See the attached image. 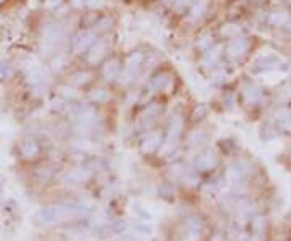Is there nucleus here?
<instances>
[{
    "instance_id": "obj_1",
    "label": "nucleus",
    "mask_w": 291,
    "mask_h": 241,
    "mask_svg": "<svg viewBox=\"0 0 291 241\" xmlns=\"http://www.w3.org/2000/svg\"><path fill=\"white\" fill-rule=\"evenodd\" d=\"M144 62H146V52L144 50L136 49L133 52H129L128 57L121 63V73L118 78V83H121L123 86L133 84L136 80H138L141 71L144 70Z\"/></svg>"
},
{
    "instance_id": "obj_2",
    "label": "nucleus",
    "mask_w": 291,
    "mask_h": 241,
    "mask_svg": "<svg viewBox=\"0 0 291 241\" xmlns=\"http://www.w3.org/2000/svg\"><path fill=\"white\" fill-rule=\"evenodd\" d=\"M183 129H185V120L181 115H173L170 123H168V129L164 136V142H162V147L159 154L160 155H168L170 152H173L175 149L178 147L180 141H181V136H183Z\"/></svg>"
},
{
    "instance_id": "obj_3",
    "label": "nucleus",
    "mask_w": 291,
    "mask_h": 241,
    "mask_svg": "<svg viewBox=\"0 0 291 241\" xmlns=\"http://www.w3.org/2000/svg\"><path fill=\"white\" fill-rule=\"evenodd\" d=\"M65 26L57 21V19H50V21H45L41 28V41L47 49L52 50V54L55 52V49L65 41Z\"/></svg>"
},
{
    "instance_id": "obj_4",
    "label": "nucleus",
    "mask_w": 291,
    "mask_h": 241,
    "mask_svg": "<svg viewBox=\"0 0 291 241\" xmlns=\"http://www.w3.org/2000/svg\"><path fill=\"white\" fill-rule=\"evenodd\" d=\"M251 49V37L238 36L231 41H226L223 45V57L228 62H239L248 55V52Z\"/></svg>"
},
{
    "instance_id": "obj_5",
    "label": "nucleus",
    "mask_w": 291,
    "mask_h": 241,
    "mask_svg": "<svg viewBox=\"0 0 291 241\" xmlns=\"http://www.w3.org/2000/svg\"><path fill=\"white\" fill-rule=\"evenodd\" d=\"M97 39H99V34L93 29V28H83L80 31H76L73 37L70 41V50L71 54L76 55H84L89 50V47L93 45Z\"/></svg>"
},
{
    "instance_id": "obj_6",
    "label": "nucleus",
    "mask_w": 291,
    "mask_h": 241,
    "mask_svg": "<svg viewBox=\"0 0 291 241\" xmlns=\"http://www.w3.org/2000/svg\"><path fill=\"white\" fill-rule=\"evenodd\" d=\"M121 60L116 55H108L105 60L99 65V75L105 84L118 83V78L121 73Z\"/></svg>"
},
{
    "instance_id": "obj_7",
    "label": "nucleus",
    "mask_w": 291,
    "mask_h": 241,
    "mask_svg": "<svg viewBox=\"0 0 291 241\" xmlns=\"http://www.w3.org/2000/svg\"><path fill=\"white\" fill-rule=\"evenodd\" d=\"M108 55H110L108 39L99 37L93 45H91L86 54H84V58H86V63L91 65V67H99Z\"/></svg>"
},
{
    "instance_id": "obj_8",
    "label": "nucleus",
    "mask_w": 291,
    "mask_h": 241,
    "mask_svg": "<svg viewBox=\"0 0 291 241\" xmlns=\"http://www.w3.org/2000/svg\"><path fill=\"white\" fill-rule=\"evenodd\" d=\"M16 151L19 159H23L24 162H36L42 155V146L34 138H24L21 141H18Z\"/></svg>"
},
{
    "instance_id": "obj_9",
    "label": "nucleus",
    "mask_w": 291,
    "mask_h": 241,
    "mask_svg": "<svg viewBox=\"0 0 291 241\" xmlns=\"http://www.w3.org/2000/svg\"><path fill=\"white\" fill-rule=\"evenodd\" d=\"M170 88H173V76L170 71H167V70L154 71L152 76L149 78V81H147V91L152 94L170 91Z\"/></svg>"
},
{
    "instance_id": "obj_10",
    "label": "nucleus",
    "mask_w": 291,
    "mask_h": 241,
    "mask_svg": "<svg viewBox=\"0 0 291 241\" xmlns=\"http://www.w3.org/2000/svg\"><path fill=\"white\" fill-rule=\"evenodd\" d=\"M164 133L159 131V129H152V131H147L139 142V152L144 155H151L160 151L162 142H164Z\"/></svg>"
},
{
    "instance_id": "obj_11",
    "label": "nucleus",
    "mask_w": 291,
    "mask_h": 241,
    "mask_svg": "<svg viewBox=\"0 0 291 241\" xmlns=\"http://www.w3.org/2000/svg\"><path fill=\"white\" fill-rule=\"evenodd\" d=\"M217 165H218V155L213 149H204L202 152L197 154L196 160H194V167H196V170L200 172L213 170Z\"/></svg>"
},
{
    "instance_id": "obj_12",
    "label": "nucleus",
    "mask_w": 291,
    "mask_h": 241,
    "mask_svg": "<svg viewBox=\"0 0 291 241\" xmlns=\"http://www.w3.org/2000/svg\"><path fill=\"white\" fill-rule=\"evenodd\" d=\"M223 58V45L222 44H215L212 49H209L207 52H204L202 57H200V65L207 70H215L218 68L220 62Z\"/></svg>"
},
{
    "instance_id": "obj_13",
    "label": "nucleus",
    "mask_w": 291,
    "mask_h": 241,
    "mask_svg": "<svg viewBox=\"0 0 291 241\" xmlns=\"http://www.w3.org/2000/svg\"><path fill=\"white\" fill-rule=\"evenodd\" d=\"M75 117H76L78 126L81 128H94L97 125V121H99V115H97V112L91 106L78 107Z\"/></svg>"
},
{
    "instance_id": "obj_14",
    "label": "nucleus",
    "mask_w": 291,
    "mask_h": 241,
    "mask_svg": "<svg viewBox=\"0 0 291 241\" xmlns=\"http://www.w3.org/2000/svg\"><path fill=\"white\" fill-rule=\"evenodd\" d=\"M86 99L91 106H105L112 101V93L103 86H94L86 93Z\"/></svg>"
},
{
    "instance_id": "obj_15",
    "label": "nucleus",
    "mask_w": 291,
    "mask_h": 241,
    "mask_svg": "<svg viewBox=\"0 0 291 241\" xmlns=\"http://www.w3.org/2000/svg\"><path fill=\"white\" fill-rule=\"evenodd\" d=\"M93 81H94V71L89 70V68H81V70L73 71V73L70 75V80H68V83L71 84V86H75L76 89L88 88Z\"/></svg>"
},
{
    "instance_id": "obj_16",
    "label": "nucleus",
    "mask_w": 291,
    "mask_h": 241,
    "mask_svg": "<svg viewBox=\"0 0 291 241\" xmlns=\"http://www.w3.org/2000/svg\"><path fill=\"white\" fill-rule=\"evenodd\" d=\"M23 78H24V83L28 84L29 88L39 86V84H45V73H44V70L41 67H37V65H32V63H29L28 67L24 68Z\"/></svg>"
},
{
    "instance_id": "obj_17",
    "label": "nucleus",
    "mask_w": 291,
    "mask_h": 241,
    "mask_svg": "<svg viewBox=\"0 0 291 241\" xmlns=\"http://www.w3.org/2000/svg\"><path fill=\"white\" fill-rule=\"evenodd\" d=\"M217 34L220 39H223V41H231V39H235L238 36H243L244 29H243V26L236 21H226L223 24H220Z\"/></svg>"
},
{
    "instance_id": "obj_18",
    "label": "nucleus",
    "mask_w": 291,
    "mask_h": 241,
    "mask_svg": "<svg viewBox=\"0 0 291 241\" xmlns=\"http://www.w3.org/2000/svg\"><path fill=\"white\" fill-rule=\"evenodd\" d=\"M291 18V11L288 8H277L272 10L267 15V24L272 28H287Z\"/></svg>"
},
{
    "instance_id": "obj_19",
    "label": "nucleus",
    "mask_w": 291,
    "mask_h": 241,
    "mask_svg": "<svg viewBox=\"0 0 291 241\" xmlns=\"http://www.w3.org/2000/svg\"><path fill=\"white\" fill-rule=\"evenodd\" d=\"M262 99V91L261 88L254 86V84H244L241 88V101L246 106H256Z\"/></svg>"
},
{
    "instance_id": "obj_20",
    "label": "nucleus",
    "mask_w": 291,
    "mask_h": 241,
    "mask_svg": "<svg viewBox=\"0 0 291 241\" xmlns=\"http://www.w3.org/2000/svg\"><path fill=\"white\" fill-rule=\"evenodd\" d=\"M89 178V172L86 170V168H71V170H68L67 173L63 175L62 181L65 185H70V186H75V185H81L84 183Z\"/></svg>"
},
{
    "instance_id": "obj_21",
    "label": "nucleus",
    "mask_w": 291,
    "mask_h": 241,
    "mask_svg": "<svg viewBox=\"0 0 291 241\" xmlns=\"http://www.w3.org/2000/svg\"><path fill=\"white\" fill-rule=\"evenodd\" d=\"M115 26V18L112 15H108V13H105V15H97L94 24L91 26L97 34H107V32H110L113 29Z\"/></svg>"
},
{
    "instance_id": "obj_22",
    "label": "nucleus",
    "mask_w": 291,
    "mask_h": 241,
    "mask_svg": "<svg viewBox=\"0 0 291 241\" xmlns=\"http://www.w3.org/2000/svg\"><path fill=\"white\" fill-rule=\"evenodd\" d=\"M278 65H280V60H278L275 55H262L254 62L252 68L259 71V73H261V71L264 73V71H272V70L278 68Z\"/></svg>"
},
{
    "instance_id": "obj_23",
    "label": "nucleus",
    "mask_w": 291,
    "mask_h": 241,
    "mask_svg": "<svg viewBox=\"0 0 291 241\" xmlns=\"http://www.w3.org/2000/svg\"><path fill=\"white\" fill-rule=\"evenodd\" d=\"M209 131L204 128H196V129H193V131L188 134V146L190 147H200V146H204L207 139H209Z\"/></svg>"
},
{
    "instance_id": "obj_24",
    "label": "nucleus",
    "mask_w": 291,
    "mask_h": 241,
    "mask_svg": "<svg viewBox=\"0 0 291 241\" xmlns=\"http://www.w3.org/2000/svg\"><path fill=\"white\" fill-rule=\"evenodd\" d=\"M68 67V55L65 52H54L50 55L49 60V68L54 71V73H62V71Z\"/></svg>"
},
{
    "instance_id": "obj_25",
    "label": "nucleus",
    "mask_w": 291,
    "mask_h": 241,
    "mask_svg": "<svg viewBox=\"0 0 291 241\" xmlns=\"http://www.w3.org/2000/svg\"><path fill=\"white\" fill-rule=\"evenodd\" d=\"M57 94L60 96L65 102H71L78 97V91L75 86H71L70 83H65V84H60V86H57Z\"/></svg>"
},
{
    "instance_id": "obj_26",
    "label": "nucleus",
    "mask_w": 291,
    "mask_h": 241,
    "mask_svg": "<svg viewBox=\"0 0 291 241\" xmlns=\"http://www.w3.org/2000/svg\"><path fill=\"white\" fill-rule=\"evenodd\" d=\"M277 123L283 131L291 133V112L287 109H278L277 110Z\"/></svg>"
},
{
    "instance_id": "obj_27",
    "label": "nucleus",
    "mask_w": 291,
    "mask_h": 241,
    "mask_svg": "<svg viewBox=\"0 0 291 241\" xmlns=\"http://www.w3.org/2000/svg\"><path fill=\"white\" fill-rule=\"evenodd\" d=\"M15 73H16V70H15V65H11L10 62H0V81H10L15 78Z\"/></svg>"
},
{
    "instance_id": "obj_28",
    "label": "nucleus",
    "mask_w": 291,
    "mask_h": 241,
    "mask_svg": "<svg viewBox=\"0 0 291 241\" xmlns=\"http://www.w3.org/2000/svg\"><path fill=\"white\" fill-rule=\"evenodd\" d=\"M215 44H217V41L213 39L212 34H204V36H200L197 41H196V49L200 52V54H204V52L212 49Z\"/></svg>"
},
{
    "instance_id": "obj_29",
    "label": "nucleus",
    "mask_w": 291,
    "mask_h": 241,
    "mask_svg": "<svg viewBox=\"0 0 291 241\" xmlns=\"http://www.w3.org/2000/svg\"><path fill=\"white\" fill-rule=\"evenodd\" d=\"M205 10H207L205 2H196V0H194L190 11H188V15H190V18H193V19H199L200 16H204Z\"/></svg>"
},
{
    "instance_id": "obj_30",
    "label": "nucleus",
    "mask_w": 291,
    "mask_h": 241,
    "mask_svg": "<svg viewBox=\"0 0 291 241\" xmlns=\"http://www.w3.org/2000/svg\"><path fill=\"white\" fill-rule=\"evenodd\" d=\"M186 229L190 230V233H193V235H197V233H200V230H202V220H200L199 217H196V216L188 217Z\"/></svg>"
},
{
    "instance_id": "obj_31",
    "label": "nucleus",
    "mask_w": 291,
    "mask_h": 241,
    "mask_svg": "<svg viewBox=\"0 0 291 241\" xmlns=\"http://www.w3.org/2000/svg\"><path fill=\"white\" fill-rule=\"evenodd\" d=\"M193 3H194V0H175L173 8L177 10L178 13H188Z\"/></svg>"
},
{
    "instance_id": "obj_32",
    "label": "nucleus",
    "mask_w": 291,
    "mask_h": 241,
    "mask_svg": "<svg viewBox=\"0 0 291 241\" xmlns=\"http://www.w3.org/2000/svg\"><path fill=\"white\" fill-rule=\"evenodd\" d=\"M277 136V128L275 126H270V125H265L264 128H261V138L264 141H270L274 139Z\"/></svg>"
},
{
    "instance_id": "obj_33",
    "label": "nucleus",
    "mask_w": 291,
    "mask_h": 241,
    "mask_svg": "<svg viewBox=\"0 0 291 241\" xmlns=\"http://www.w3.org/2000/svg\"><path fill=\"white\" fill-rule=\"evenodd\" d=\"M204 117H207V107L204 106V104H199V106H196V109H194V112H193V120L199 121V120H202Z\"/></svg>"
},
{
    "instance_id": "obj_34",
    "label": "nucleus",
    "mask_w": 291,
    "mask_h": 241,
    "mask_svg": "<svg viewBox=\"0 0 291 241\" xmlns=\"http://www.w3.org/2000/svg\"><path fill=\"white\" fill-rule=\"evenodd\" d=\"M181 180H183V183L188 185V186H196L197 185V177L193 172H186L183 177H181Z\"/></svg>"
},
{
    "instance_id": "obj_35",
    "label": "nucleus",
    "mask_w": 291,
    "mask_h": 241,
    "mask_svg": "<svg viewBox=\"0 0 291 241\" xmlns=\"http://www.w3.org/2000/svg\"><path fill=\"white\" fill-rule=\"evenodd\" d=\"M65 3V0H45L44 2V6L47 10H52V11H55L57 8H60V6Z\"/></svg>"
},
{
    "instance_id": "obj_36",
    "label": "nucleus",
    "mask_w": 291,
    "mask_h": 241,
    "mask_svg": "<svg viewBox=\"0 0 291 241\" xmlns=\"http://www.w3.org/2000/svg\"><path fill=\"white\" fill-rule=\"evenodd\" d=\"M186 173V170L183 168V165H180V164H175V165H172L170 167V175H173V177H178V178H181L183 175Z\"/></svg>"
},
{
    "instance_id": "obj_37",
    "label": "nucleus",
    "mask_w": 291,
    "mask_h": 241,
    "mask_svg": "<svg viewBox=\"0 0 291 241\" xmlns=\"http://www.w3.org/2000/svg\"><path fill=\"white\" fill-rule=\"evenodd\" d=\"M37 177H39V180L47 181V180H50V178H52V170H50L49 167H44L42 170H39Z\"/></svg>"
},
{
    "instance_id": "obj_38",
    "label": "nucleus",
    "mask_w": 291,
    "mask_h": 241,
    "mask_svg": "<svg viewBox=\"0 0 291 241\" xmlns=\"http://www.w3.org/2000/svg\"><path fill=\"white\" fill-rule=\"evenodd\" d=\"M86 6L88 8H91V10H97V8H100L102 6V2L100 0H86Z\"/></svg>"
},
{
    "instance_id": "obj_39",
    "label": "nucleus",
    "mask_w": 291,
    "mask_h": 241,
    "mask_svg": "<svg viewBox=\"0 0 291 241\" xmlns=\"http://www.w3.org/2000/svg\"><path fill=\"white\" fill-rule=\"evenodd\" d=\"M71 6L75 8H81V6H86V0H68Z\"/></svg>"
},
{
    "instance_id": "obj_40",
    "label": "nucleus",
    "mask_w": 291,
    "mask_h": 241,
    "mask_svg": "<svg viewBox=\"0 0 291 241\" xmlns=\"http://www.w3.org/2000/svg\"><path fill=\"white\" fill-rule=\"evenodd\" d=\"M136 230L142 232V235H151V233H152L151 227H139V225H136Z\"/></svg>"
},
{
    "instance_id": "obj_41",
    "label": "nucleus",
    "mask_w": 291,
    "mask_h": 241,
    "mask_svg": "<svg viewBox=\"0 0 291 241\" xmlns=\"http://www.w3.org/2000/svg\"><path fill=\"white\" fill-rule=\"evenodd\" d=\"M125 227H126V224H125V222H116L113 229H115L116 232H123V230H125Z\"/></svg>"
},
{
    "instance_id": "obj_42",
    "label": "nucleus",
    "mask_w": 291,
    "mask_h": 241,
    "mask_svg": "<svg viewBox=\"0 0 291 241\" xmlns=\"http://www.w3.org/2000/svg\"><path fill=\"white\" fill-rule=\"evenodd\" d=\"M10 3V0H0V8H3V6H6Z\"/></svg>"
},
{
    "instance_id": "obj_43",
    "label": "nucleus",
    "mask_w": 291,
    "mask_h": 241,
    "mask_svg": "<svg viewBox=\"0 0 291 241\" xmlns=\"http://www.w3.org/2000/svg\"><path fill=\"white\" fill-rule=\"evenodd\" d=\"M265 2H267V0H252V3H256V5H262Z\"/></svg>"
},
{
    "instance_id": "obj_44",
    "label": "nucleus",
    "mask_w": 291,
    "mask_h": 241,
    "mask_svg": "<svg viewBox=\"0 0 291 241\" xmlns=\"http://www.w3.org/2000/svg\"><path fill=\"white\" fill-rule=\"evenodd\" d=\"M282 2H283L285 5H288V6H291V0H282Z\"/></svg>"
},
{
    "instance_id": "obj_45",
    "label": "nucleus",
    "mask_w": 291,
    "mask_h": 241,
    "mask_svg": "<svg viewBox=\"0 0 291 241\" xmlns=\"http://www.w3.org/2000/svg\"><path fill=\"white\" fill-rule=\"evenodd\" d=\"M287 28H288V29L291 31V18H290V21H288V24H287Z\"/></svg>"
},
{
    "instance_id": "obj_46",
    "label": "nucleus",
    "mask_w": 291,
    "mask_h": 241,
    "mask_svg": "<svg viewBox=\"0 0 291 241\" xmlns=\"http://www.w3.org/2000/svg\"><path fill=\"white\" fill-rule=\"evenodd\" d=\"M2 193H3V188H2V185H0V198H2Z\"/></svg>"
}]
</instances>
